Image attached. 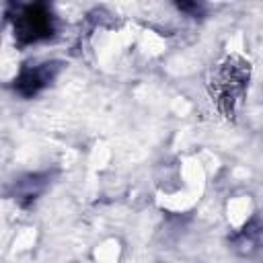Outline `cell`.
Returning a JSON list of instances; mask_svg holds the SVG:
<instances>
[{
    "mask_svg": "<svg viewBox=\"0 0 263 263\" xmlns=\"http://www.w3.org/2000/svg\"><path fill=\"white\" fill-rule=\"evenodd\" d=\"M251 78V64L242 55H226L208 78V88L212 95V101L216 103L218 111L224 117H234L242 97L247 92Z\"/></svg>",
    "mask_w": 263,
    "mask_h": 263,
    "instance_id": "obj_1",
    "label": "cell"
}]
</instances>
